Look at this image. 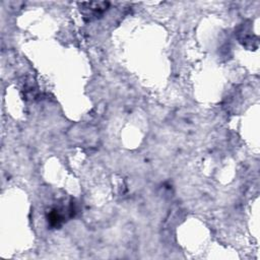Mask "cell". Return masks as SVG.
I'll return each instance as SVG.
<instances>
[{
	"label": "cell",
	"mask_w": 260,
	"mask_h": 260,
	"mask_svg": "<svg viewBox=\"0 0 260 260\" xmlns=\"http://www.w3.org/2000/svg\"><path fill=\"white\" fill-rule=\"evenodd\" d=\"M80 11L84 17L91 19L92 17H98L103 14L109 7V2L105 1H90V2H81L78 3Z\"/></svg>",
	"instance_id": "1"
}]
</instances>
